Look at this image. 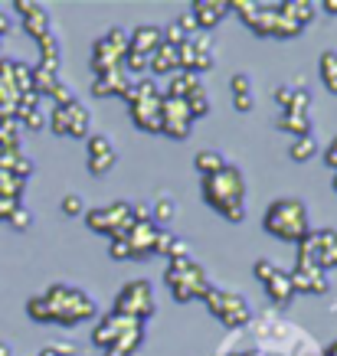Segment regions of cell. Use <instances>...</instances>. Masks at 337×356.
Returning <instances> with one entry per match:
<instances>
[{
	"mask_svg": "<svg viewBox=\"0 0 337 356\" xmlns=\"http://www.w3.org/2000/svg\"><path fill=\"white\" fill-rule=\"evenodd\" d=\"M26 314L40 324H63L72 327L79 321H88L95 314V301L88 298L82 288L72 284H53L46 294H36L26 304Z\"/></svg>",
	"mask_w": 337,
	"mask_h": 356,
	"instance_id": "obj_1",
	"label": "cell"
},
{
	"mask_svg": "<svg viewBox=\"0 0 337 356\" xmlns=\"http://www.w3.org/2000/svg\"><path fill=\"white\" fill-rule=\"evenodd\" d=\"M203 200H207L226 222L246 219V177L236 163L219 167L217 173L203 177Z\"/></svg>",
	"mask_w": 337,
	"mask_h": 356,
	"instance_id": "obj_2",
	"label": "cell"
},
{
	"mask_svg": "<svg viewBox=\"0 0 337 356\" xmlns=\"http://www.w3.org/2000/svg\"><path fill=\"white\" fill-rule=\"evenodd\" d=\"M265 232L275 238H285V242H301V238L311 232V222H308V206L295 196H282L275 200L269 209H265Z\"/></svg>",
	"mask_w": 337,
	"mask_h": 356,
	"instance_id": "obj_3",
	"label": "cell"
},
{
	"mask_svg": "<svg viewBox=\"0 0 337 356\" xmlns=\"http://www.w3.org/2000/svg\"><path fill=\"white\" fill-rule=\"evenodd\" d=\"M125 102H128L131 108V118L141 131L148 134H161V105H164V95L157 92L151 79H138V82H131L128 92H125Z\"/></svg>",
	"mask_w": 337,
	"mask_h": 356,
	"instance_id": "obj_4",
	"label": "cell"
},
{
	"mask_svg": "<svg viewBox=\"0 0 337 356\" xmlns=\"http://www.w3.org/2000/svg\"><path fill=\"white\" fill-rule=\"evenodd\" d=\"M167 288H171V294H174L180 304L194 301V298H203L210 288V278L207 271H203V265H196L194 259H190V252L187 255H174L171 259V268H167Z\"/></svg>",
	"mask_w": 337,
	"mask_h": 356,
	"instance_id": "obj_5",
	"label": "cell"
},
{
	"mask_svg": "<svg viewBox=\"0 0 337 356\" xmlns=\"http://www.w3.org/2000/svg\"><path fill=\"white\" fill-rule=\"evenodd\" d=\"M203 301H207L210 314L219 317L223 327H229V330H242V327L252 321L249 301H246L242 294H236V291H223V288H217V284H210L207 294H203Z\"/></svg>",
	"mask_w": 337,
	"mask_h": 356,
	"instance_id": "obj_6",
	"label": "cell"
},
{
	"mask_svg": "<svg viewBox=\"0 0 337 356\" xmlns=\"http://www.w3.org/2000/svg\"><path fill=\"white\" fill-rule=\"evenodd\" d=\"M154 311H157V304H154V291H151V284L141 281V278L128 281V284L115 294V314H121V317H131V321L144 324L148 317H154Z\"/></svg>",
	"mask_w": 337,
	"mask_h": 356,
	"instance_id": "obj_7",
	"label": "cell"
},
{
	"mask_svg": "<svg viewBox=\"0 0 337 356\" xmlns=\"http://www.w3.org/2000/svg\"><path fill=\"white\" fill-rule=\"evenodd\" d=\"M298 261H311L321 271L337 268V232L334 229H311L298 242Z\"/></svg>",
	"mask_w": 337,
	"mask_h": 356,
	"instance_id": "obj_8",
	"label": "cell"
},
{
	"mask_svg": "<svg viewBox=\"0 0 337 356\" xmlns=\"http://www.w3.org/2000/svg\"><path fill=\"white\" fill-rule=\"evenodd\" d=\"M86 226L92 229V232H102V236H125L131 229V203H125V200H118V203H109V206H98V209H86Z\"/></svg>",
	"mask_w": 337,
	"mask_h": 356,
	"instance_id": "obj_9",
	"label": "cell"
},
{
	"mask_svg": "<svg viewBox=\"0 0 337 356\" xmlns=\"http://www.w3.org/2000/svg\"><path fill=\"white\" fill-rule=\"evenodd\" d=\"M125 53H128V30H118V26H115V30H109L92 46V72H95V76H105V72L121 69Z\"/></svg>",
	"mask_w": 337,
	"mask_h": 356,
	"instance_id": "obj_10",
	"label": "cell"
},
{
	"mask_svg": "<svg viewBox=\"0 0 337 356\" xmlns=\"http://www.w3.org/2000/svg\"><path fill=\"white\" fill-rule=\"evenodd\" d=\"M177 63L184 72H207L217 65V49H213V40H210L207 33H194V36H187L184 43L177 46Z\"/></svg>",
	"mask_w": 337,
	"mask_h": 356,
	"instance_id": "obj_11",
	"label": "cell"
},
{
	"mask_svg": "<svg viewBox=\"0 0 337 356\" xmlns=\"http://www.w3.org/2000/svg\"><path fill=\"white\" fill-rule=\"evenodd\" d=\"M194 128V118H190V111L180 98H167L164 95V105H161V134L174 140H184Z\"/></svg>",
	"mask_w": 337,
	"mask_h": 356,
	"instance_id": "obj_12",
	"label": "cell"
},
{
	"mask_svg": "<svg viewBox=\"0 0 337 356\" xmlns=\"http://www.w3.org/2000/svg\"><path fill=\"white\" fill-rule=\"evenodd\" d=\"M118 163L115 140L109 134H88V173L92 177H105Z\"/></svg>",
	"mask_w": 337,
	"mask_h": 356,
	"instance_id": "obj_13",
	"label": "cell"
},
{
	"mask_svg": "<svg viewBox=\"0 0 337 356\" xmlns=\"http://www.w3.org/2000/svg\"><path fill=\"white\" fill-rule=\"evenodd\" d=\"M288 275H292L295 294H298V291H305V294H324L327 288H331L327 271H321L318 265H311V261H298V265H295V271H288Z\"/></svg>",
	"mask_w": 337,
	"mask_h": 356,
	"instance_id": "obj_14",
	"label": "cell"
},
{
	"mask_svg": "<svg viewBox=\"0 0 337 356\" xmlns=\"http://www.w3.org/2000/svg\"><path fill=\"white\" fill-rule=\"evenodd\" d=\"M13 10H20V20H23V30L30 33L33 40L40 43L46 33H53V23H49V10L43 3H26V0H17Z\"/></svg>",
	"mask_w": 337,
	"mask_h": 356,
	"instance_id": "obj_15",
	"label": "cell"
},
{
	"mask_svg": "<svg viewBox=\"0 0 337 356\" xmlns=\"http://www.w3.org/2000/svg\"><path fill=\"white\" fill-rule=\"evenodd\" d=\"M131 324H138V321H131V317H121V314H115V311L105 314V317H102V324L92 330V343H95V346H105V350H109V346L118 340L121 330H128Z\"/></svg>",
	"mask_w": 337,
	"mask_h": 356,
	"instance_id": "obj_16",
	"label": "cell"
},
{
	"mask_svg": "<svg viewBox=\"0 0 337 356\" xmlns=\"http://www.w3.org/2000/svg\"><path fill=\"white\" fill-rule=\"evenodd\" d=\"M190 13H194V20H196V30H213L217 23L226 20L229 3L226 0H196L194 7H190Z\"/></svg>",
	"mask_w": 337,
	"mask_h": 356,
	"instance_id": "obj_17",
	"label": "cell"
},
{
	"mask_svg": "<svg viewBox=\"0 0 337 356\" xmlns=\"http://www.w3.org/2000/svg\"><path fill=\"white\" fill-rule=\"evenodd\" d=\"M164 43V36H161V26H148V23H141V26H134V30L128 33V49L131 53H141L151 59L154 49Z\"/></svg>",
	"mask_w": 337,
	"mask_h": 356,
	"instance_id": "obj_18",
	"label": "cell"
},
{
	"mask_svg": "<svg viewBox=\"0 0 337 356\" xmlns=\"http://www.w3.org/2000/svg\"><path fill=\"white\" fill-rule=\"evenodd\" d=\"M88 128H92V115L82 102H72L65 105V138H88Z\"/></svg>",
	"mask_w": 337,
	"mask_h": 356,
	"instance_id": "obj_19",
	"label": "cell"
},
{
	"mask_svg": "<svg viewBox=\"0 0 337 356\" xmlns=\"http://www.w3.org/2000/svg\"><path fill=\"white\" fill-rule=\"evenodd\" d=\"M131 86V79L125 76V69H115V72H105V76L92 79V92L98 98H109V95H125Z\"/></svg>",
	"mask_w": 337,
	"mask_h": 356,
	"instance_id": "obj_20",
	"label": "cell"
},
{
	"mask_svg": "<svg viewBox=\"0 0 337 356\" xmlns=\"http://www.w3.org/2000/svg\"><path fill=\"white\" fill-rule=\"evenodd\" d=\"M265 291H269V301H275L279 307H285V304L295 301V288H292V275L288 271H275L272 278L265 281Z\"/></svg>",
	"mask_w": 337,
	"mask_h": 356,
	"instance_id": "obj_21",
	"label": "cell"
},
{
	"mask_svg": "<svg viewBox=\"0 0 337 356\" xmlns=\"http://www.w3.org/2000/svg\"><path fill=\"white\" fill-rule=\"evenodd\" d=\"M141 340H144V324H131L128 330H121L118 340L109 346L105 356H131L138 346H141Z\"/></svg>",
	"mask_w": 337,
	"mask_h": 356,
	"instance_id": "obj_22",
	"label": "cell"
},
{
	"mask_svg": "<svg viewBox=\"0 0 337 356\" xmlns=\"http://www.w3.org/2000/svg\"><path fill=\"white\" fill-rule=\"evenodd\" d=\"M233 105H236V111H252L256 108V92H252V79L246 76V72H240V76H233Z\"/></svg>",
	"mask_w": 337,
	"mask_h": 356,
	"instance_id": "obj_23",
	"label": "cell"
},
{
	"mask_svg": "<svg viewBox=\"0 0 337 356\" xmlns=\"http://www.w3.org/2000/svg\"><path fill=\"white\" fill-rule=\"evenodd\" d=\"M148 69H151L154 76H174L177 69H180V63H177V49L174 46H167V43H161L157 49H154Z\"/></svg>",
	"mask_w": 337,
	"mask_h": 356,
	"instance_id": "obj_24",
	"label": "cell"
},
{
	"mask_svg": "<svg viewBox=\"0 0 337 356\" xmlns=\"http://www.w3.org/2000/svg\"><path fill=\"white\" fill-rule=\"evenodd\" d=\"M315 10H318V7H315V3H308V0H282V3H279V13H282V17H288V20H295L301 30L315 20Z\"/></svg>",
	"mask_w": 337,
	"mask_h": 356,
	"instance_id": "obj_25",
	"label": "cell"
},
{
	"mask_svg": "<svg viewBox=\"0 0 337 356\" xmlns=\"http://www.w3.org/2000/svg\"><path fill=\"white\" fill-rule=\"evenodd\" d=\"M59 56H63V43H59V33H46L40 40V65L43 69H56L59 72Z\"/></svg>",
	"mask_w": 337,
	"mask_h": 356,
	"instance_id": "obj_26",
	"label": "cell"
},
{
	"mask_svg": "<svg viewBox=\"0 0 337 356\" xmlns=\"http://www.w3.org/2000/svg\"><path fill=\"white\" fill-rule=\"evenodd\" d=\"M196 86H200V76H196V72H184V69H177L174 76H171V86H167V98H180V102H184Z\"/></svg>",
	"mask_w": 337,
	"mask_h": 356,
	"instance_id": "obj_27",
	"label": "cell"
},
{
	"mask_svg": "<svg viewBox=\"0 0 337 356\" xmlns=\"http://www.w3.org/2000/svg\"><path fill=\"white\" fill-rule=\"evenodd\" d=\"M279 131H288L295 138L301 134H315V124H311V115H298V111H285L279 118Z\"/></svg>",
	"mask_w": 337,
	"mask_h": 356,
	"instance_id": "obj_28",
	"label": "cell"
},
{
	"mask_svg": "<svg viewBox=\"0 0 337 356\" xmlns=\"http://www.w3.org/2000/svg\"><path fill=\"white\" fill-rule=\"evenodd\" d=\"M318 72H321V82L331 95H337V49H324L321 59H318Z\"/></svg>",
	"mask_w": 337,
	"mask_h": 356,
	"instance_id": "obj_29",
	"label": "cell"
},
{
	"mask_svg": "<svg viewBox=\"0 0 337 356\" xmlns=\"http://www.w3.org/2000/svg\"><path fill=\"white\" fill-rule=\"evenodd\" d=\"M174 216H177V200H174L171 193H161V196H157V203L151 206L154 226L167 229V222H174Z\"/></svg>",
	"mask_w": 337,
	"mask_h": 356,
	"instance_id": "obj_30",
	"label": "cell"
},
{
	"mask_svg": "<svg viewBox=\"0 0 337 356\" xmlns=\"http://www.w3.org/2000/svg\"><path fill=\"white\" fill-rule=\"evenodd\" d=\"M194 167H196L200 177H210V173H217L219 167H226V157H223L219 151H213V147H207V151H200L194 157Z\"/></svg>",
	"mask_w": 337,
	"mask_h": 356,
	"instance_id": "obj_31",
	"label": "cell"
},
{
	"mask_svg": "<svg viewBox=\"0 0 337 356\" xmlns=\"http://www.w3.org/2000/svg\"><path fill=\"white\" fill-rule=\"evenodd\" d=\"M184 105H187V111H190V118H207L210 115V95H207V88L203 86H196L190 95L184 98Z\"/></svg>",
	"mask_w": 337,
	"mask_h": 356,
	"instance_id": "obj_32",
	"label": "cell"
},
{
	"mask_svg": "<svg viewBox=\"0 0 337 356\" xmlns=\"http://www.w3.org/2000/svg\"><path fill=\"white\" fill-rule=\"evenodd\" d=\"M318 154V138L315 134H301V138H295V144H292V161H311Z\"/></svg>",
	"mask_w": 337,
	"mask_h": 356,
	"instance_id": "obj_33",
	"label": "cell"
},
{
	"mask_svg": "<svg viewBox=\"0 0 337 356\" xmlns=\"http://www.w3.org/2000/svg\"><path fill=\"white\" fill-rule=\"evenodd\" d=\"M49 95H53L56 108H59V105H72V102H79V98H76V88H72V82H63V79L56 82V88L49 92Z\"/></svg>",
	"mask_w": 337,
	"mask_h": 356,
	"instance_id": "obj_34",
	"label": "cell"
},
{
	"mask_svg": "<svg viewBox=\"0 0 337 356\" xmlns=\"http://www.w3.org/2000/svg\"><path fill=\"white\" fill-rule=\"evenodd\" d=\"M7 222H10L17 232H30V229H33V213L20 203V206H17V209L10 213V219H7Z\"/></svg>",
	"mask_w": 337,
	"mask_h": 356,
	"instance_id": "obj_35",
	"label": "cell"
},
{
	"mask_svg": "<svg viewBox=\"0 0 337 356\" xmlns=\"http://www.w3.org/2000/svg\"><path fill=\"white\" fill-rule=\"evenodd\" d=\"M63 213L65 216H86V203L79 193H65L63 196Z\"/></svg>",
	"mask_w": 337,
	"mask_h": 356,
	"instance_id": "obj_36",
	"label": "cell"
},
{
	"mask_svg": "<svg viewBox=\"0 0 337 356\" xmlns=\"http://www.w3.org/2000/svg\"><path fill=\"white\" fill-rule=\"evenodd\" d=\"M275 271H279V265H275V261H269V259H259L256 265H252V275H256V278H259L262 284H265V281L272 278Z\"/></svg>",
	"mask_w": 337,
	"mask_h": 356,
	"instance_id": "obj_37",
	"label": "cell"
},
{
	"mask_svg": "<svg viewBox=\"0 0 337 356\" xmlns=\"http://www.w3.org/2000/svg\"><path fill=\"white\" fill-rule=\"evenodd\" d=\"M109 252H111V259H131V245H128V238H125V236H115V238H111V248H109Z\"/></svg>",
	"mask_w": 337,
	"mask_h": 356,
	"instance_id": "obj_38",
	"label": "cell"
},
{
	"mask_svg": "<svg viewBox=\"0 0 337 356\" xmlns=\"http://www.w3.org/2000/svg\"><path fill=\"white\" fill-rule=\"evenodd\" d=\"M292 95H295L292 86H279V88H275V105H279L282 111H288V105H292Z\"/></svg>",
	"mask_w": 337,
	"mask_h": 356,
	"instance_id": "obj_39",
	"label": "cell"
},
{
	"mask_svg": "<svg viewBox=\"0 0 337 356\" xmlns=\"http://www.w3.org/2000/svg\"><path fill=\"white\" fill-rule=\"evenodd\" d=\"M72 353H76V346H72V343H69V346H65V343H53V346H46V350H40V356H72Z\"/></svg>",
	"mask_w": 337,
	"mask_h": 356,
	"instance_id": "obj_40",
	"label": "cell"
},
{
	"mask_svg": "<svg viewBox=\"0 0 337 356\" xmlns=\"http://www.w3.org/2000/svg\"><path fill=\"white\" fill-rule=\"evenodd\" d=\"M23 124H26L30 131H40V128L46 124V118L40 115V111H33V115H26V118H23Z\"/></svg>",
	"mask_w": 337,
	"mask_h": 356,
	"instance_id": "obj_41",
	"label": "cell"
},
{
	"mask_svg": "<svg viewBox=\"0 0 337 356\" xmlns=\"http://www.w3.org/2000/svg\"><path fill=\"white\" fill-rule=\"evenodd\" d=\"M17 206H20V200H3V196H0V219H10V213Z\"/></svg>",
	"mask_w": 337,
	"mask_h": 356,
	"instance_id": "obj_42",
	"label": "cell"
},
{
	"mask_svg": "<svg viewBox=\"0 0 337 356\" xmlns=\"http://www.w3.org/2000/svg\"><path fill=\"white\" fill-rule=\"evenodd\" d=\"M324 161H327V167L331 170H337V138L327 144V151H324Z\"/></svg>",
	"mask_w": 337,
	"mask_h": 356,
	"instance_id": "obj_43",
	"label": "cell"
},
{
	"mask_svg": "<svg viewBox=\"0 0 337 356\" xmlns=\"http://www.w3.org/2000/svg\"><path fill=\"white\" fill-rule=\"evenodd\" d=\"M321 10H327L331 17H337V0H324V3H321Z\"/></svg>",
	"mask_w": 337,
	"mask_h": 356,
	"instance_id": "obj_44",
	"label": "cell"
},
{
	"mask_svg": "<svg viewBox=\"0 0 337 356\" xmlns=\"http://www.w3.org/2000/svg\"><path fill=\"white\" fill-rule=\"evenodd\" d=\"M324 356H337V340L331 346H324Z\"/></svg>",
	"mask_w": 337,
	"mask_h": 356,
	"instance_id": "obj_45",
	"label": "cell"
},
{
	"mask_svg": "<svg viewBox=\"0 0 337 356\" xmlns=\"http://www.w3.org/2000/svg\"><path fill=\"white\" fill-rule=\"evenodd\" d=\"M0 356H10V343H3V340H0Z\"/></svg>",
	"mask_w": 337,
	"mask_h": 356,
	"instance_id": "obj_46",
	"label": "cell"
},
{
	"mask_svg": "<svg viewBox=\"0 0 337 356\" xmlns=\"http://www.w3.org/2000/svg\"><path fill=\"white\" fill-rule=\"evenodd\" d=\"M334 190H337V177H334Z\"/></svg>",
	"mask_w": 337,
	"mask_h": 356,
	"instance_id": "obj_47",
	"label": "cell"
}]
</instances>
